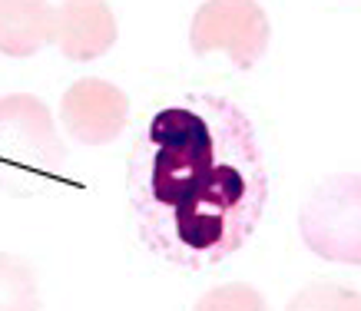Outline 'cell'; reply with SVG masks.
Instances as JSON below:
<instances>
[{
    "mask_svg": "<svg viewBox=\"0 0 361 311\" xmlns=\"http://www.w3.org/2000/svg\"><path fill=\"white\" fill-rule=\"evenodd\" d=\"M126 199L140 242L166 265H222L269 205V166L252 120L216 93L156 106L126 156Z\"/></svg>",
    "mask_w": 361,
    "mask_h": 311,
    "instance_id": "1",
    "label": "cell"
},
{
    "mask_svg": "<svg viewBox=\"0 0 361 311\" xmlns=\"http://www.w3.org/2000/svg\"><path fill=\"white\" fill-rule=\"evenodd\" d=\"M66 146L44 100L11 93L0 100V192L40 196L63 182Z\"/></svg>",
    "mask_w": 361,
    "mask_h": 311,
    "instance_id": "2",
    "label": "cell"
},
{
    "mask_svg": "<svg viewBox=\"0 0 361 311\" xmlns=\"http://www.w3.org/2000/svg\"><path fill=\"white\" fill-rule=\"evenodd\" d=\"M272 23L252 0H209L192 13L189 46L196 56L226 53L239 70H252L269 50Z\"/></svg>",
    "mask_w": 361,
    "mask_h": 311,
    "instance_id": "3",
    "label": "cell"
},
{
    "mask_svg": "<svg viewBox=\"0 0 361 311\" xmlns=\"http://www.w3.org/2000/svg\"><path fill=\"white\" fill-rule=\"evenodd\" d=\"M302 239L312 252L331 262L358 265L361 239H358V176H331L312 189L302 205Z\"/></svg>",
    "mask_w": 361,
    "mask_h": 311,
    "instance_id": "4",
    "label": "cell"
},
{
    "mask_svg": "<svg viewBox=\"0 0 361 311\" xmlns=\"http://www.w3.org/2000/svg\"><path fill=\"white\" fill-rule=\"evenodd\" d=\"M130 116V100L120 87L99 77H83L63 93L60 100V122L73 139L87 146L113 143L123 133Z\"/></svg>",
    "mask_w": 361,
    "mask_h": 311,
    "instance_id": "5",
    "label": "cell"
},
{
    "mask_svg": "<svg viewBox=\"0 0 361 311\" xmlns=\"http://www.w3.org/2000/svg\"><path fill=\"white\" fill-rule=\"evenodd\" d=\"M116 17L106 4H93V0H70V4H56L54 11V44L66 60H97V56L110 53L116 44Z\"/></svg>",
    "mask_w": 361,
    "mask_h": 311,
    "instance_id": "6",
    "label": "cell"
},
{
    "mask_svg": "<svg viewBox=\"0 0 361 311\" xmlns=\"http://www.w3.org/2000/svg\"><path fill=\"white\" fill-rule=\"evenodd\" d=\"M54 4L44 0H4L0 4V53L33 56L54 40Z\"/></svg>",
    "mask_w": 361,
    "mask_h": 311,
    "instance_id": "7",
    "label": "cell"
},
{
    "mask_svg": "<svg viewBox=\"0 0 361 311\" xmlns=\"http://www.w3.org/2000/svg\"><path fill=\"white\" fill-rule=\"evenodd\" d=\"M0 311H40L33 268L7 252H0Z\"/></svg>",
    "mask_w": 361,
    "mask_h": 311,
    "instance_id": "8",
    "label": "cell"
},
{
    "mask_svg": "<svg viewBox=\"0 0 361 311\" xmlns=\"http://www.w3.org/2000/svg\"><path fill=\"white\" fill-rule=\"evenodd\" d=\"M285 311H361V295L355 285L341 281H312L288 301Z\"/></svg>",
    "mask_w": 361,
    "mask_h": 311,
    "instance_id": "9",
    "label": "cell"
},
{
    "mask_svg": "<svg viewBox=\"0 0 361 311\" xmlns=\"http://www.w3.org/2000/svg\"><path fill=\"white\" fill-rule=\"evenodd\" d=\"M192 311H269V305L252 285L232 281V285H219V288L206 291Z\"/></svg>",
    "mask_w": 361,
    "mask_h": 311,
    "instance_id": "10",
    "label": "cell"
}]
</instances>
